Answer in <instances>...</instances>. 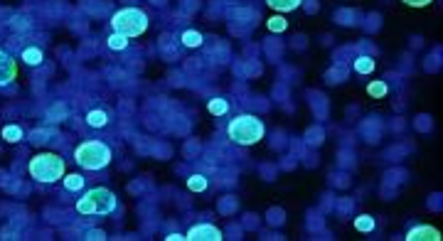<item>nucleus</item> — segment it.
<instances>
[{"label":"nucleus","mask_w":443,"mask_h":241,"mask_svg":"<svg viewBox=\"0 0 443 241\" xmlns=\"http://www.w3.org/2000/svg\"><path fill=\"white\" fill-rule=\"evenodd\" d=\"M406 241H441V231H438L436 226L421 224V226H414V229H409V234H406Z\"/></svg>","instance_id":"obj_7"},{"label":"nucleus","mask_w":443,"mask_h":241,"mask_svg":"<svg viewBox=\"0 0 443 241\" xmlns=\"http://www.w3.org/2000/svg\"><path fill=\"white\" fill-rule=\"evenodd\" d=\"M355 229L357 231H374V216H357L355 219Z\"/></svg>","instance_id":"obj_17"},{"label":"nucleus","mask_w":443,"mask_h":241,"mask_svg":"<svg viewBox=\"0 0 443 241\" xmlns=\"http://www.w3.org/2000/svg\"><path fill=\"white\" fill-rule=\"evenodd\" d=\"M185 239H190V241H222L224 236H222V231L214 224H194Z\"/></svg>","instance_id":"obj_6"},{"label":"nucleus","mask_w":443,"mask_h":241,"mask_svg":"<svg viewBox=\"0 0 443 241\" xmlns=\"http://www.w3.org/2000/svg\"><path fill=\"white\" fill-rule=\"evenodd\" d=\"M86 239H104V231H96V229H94V231L86 234Z\"/></svg>","instance_id":"obj_25"},{"label":"nucleus","mask_w":443,"mask_h":241,"mask_svg":"<svg viewBox=\"0 0 443 241\" xmlns=\"http://www.w3.org/2000/svg\"><path fill=\"white\" fill-rule=\"evenodd\" d=\"M266 3H269L274 10H278V13H291V10L301 8L303 0H266Z\"/></svg>","instance_id":"obj_10"},{"label":"nucleus","mask_w":443,"mask_h":241,"mask_svg":"<svg viewBox=\"0 0 443 241\" xmlns=\"http://www.w3.org/2000/svg\"><path fill=\"white\" fill-rule=\"evenodd\" d=\"M182 42H185L187 47H199V45H202V35L194 32V30H187V32L182 35Z\"/></svg>","instance_id":"obj_19"},{"label":"nucleus","mask_w":443,"mask_h":241,"mask_svg":"<svg viewBox=\"0 0 443 241\" xmlns=\"http://www.w3.org/2000/svg\"><path fill=\"white\" fill-rule=\"evenodd\" d=\"M167 241H185V236L182 234H170V236H165Z\"/></svg>","instance_id":"obj_26"},{"label":"nucleus","mask_w":443,"mask_h":241,"mask_svg":"<svg viewBox=\"0 0 443 241\" xmlns=\"http://www.w3.org/2000/svg\"><path fill=\"white\" fill-rule=\"evenodd\" d=\"M84 185H86V180L77 172V175H67L64 177V189L67 192H82L84 189Z\"/></svg>","instance_id":"obj_12"},{"label":"nucleus","mask_w":443,"mask_h":241,"mask_svg":"<svg viewBox=\"0 0 443 241\" xmlns=\"http://www.w3.org/2000/svg\"><path fill=\"white\" fill-rule=\"evenodd\" d=\"M207 108H209L212 116H224V113L229 111V104H227L224 99H212V101L207 104Z\"/></svg>","instance_id":"obj_13"},{"label":"nucleus","mask_w":443,"mask_h":241,"mask_svg":"<svg viewBox=\"0 0 443 241\" xmlns=\"http://www.w3.org/2000/svg\"><path fill=\"white\" fill-rule=\"evenodd\" d=\"M20 59H23L25 64H30V67H37V64H42L45 54H42V50H40V47H28V50H23Z\"/></svg>","instance_id":"obj_9"},{"label":"nucleus","mask_w":443,"mask_h":241,"mask_svg":"<svg viewBox=\"0 0 443 241\" xmlns=\"http://www.w3.org/2000/svg\"><path fill=\"white\" fill-rule=\"evenodd\" d=\"M18 77V64L8 52H0V86L10 84Z\"/></svg>","instance_id":"obj_8"},{"label":"nucleus","mask_w":443,"mask_h":241,"mask_svg":"<svg viewBox=\"0 0 443 241\" xmlns=\"http://www.w3.org/2000/svg\"><path fill=\"white\" fill-rule=\"evenodd\" d=\"M355 72H357V74H369V72H374V59H372V57H360V59H355Z\"/></svg>","instance_id":"obj_14"},{"label":"nucleus","mask_w":443,"mask_h":241,"mask_svg":"<svg viewBox=\"0 0 443 241\" xmlns=\"http://www.w3.org/2000/svg\"><path fill=\"white\" fill-rule=\"evenodd\" d=\"M266 25H269V30H271V32H283V30L288 27V23H286L281 15H274V18H271Z\"/></svg>","instance_id":"obj_21"},{"label":"nucleus","mask_w":443,"mask_h":241,"mask_svg":"<svg viewBox=\"0 0 443 241\" xmlns=\"http://www.w3.org/2000/svg\"><path fill=\"white\" fill-rule=\"evenodd\" d=\"M116 194L106 187H91L86 189L79 199H77V212L86 214V216H106L111 212H116Z\"/></svg>","instance_id":"obj_1"},{"label":"nucleus","mask_w":443,"mask_h":241,"mask_svg":"<svg viewBox=\"0 0 443 241\" xmlns=\"http://www.w3.org/2000/svg\"><path fill=\"white\" fill-rule=\"evenodd\" d=\"M227 133H229V138H232L234 143H239V145H254V143H259V140L264 138L266 128H264L261 118H256V116H251V113H244V116L232 118Z\"/></svg>","instance_id":"obj_3"},{"label":"nucleus","mask_w":443,"mask_h":241,"mask_svg":"<svg viewBox=\"0 0 443 241\" xmlns=\"http://www.w3.org/2000/svg\"><path fill=\"white\" fill-rule=\"evenodd\" d=\"M187 187H190L192 192H204V189H207V180H204L202 175H192V177L187 180Z\"/></svg>","instance_id":"obj_18"},{"label":"nucleus","mask_w":443,"mask_h":241,"mask_svg":"<svg viewBox=\"0 0 443 241\" xmlns=\"http://www.w3.org/2000/svg\"><path fill=\"white\" fill-rule=\"evenodd\" d=\"M401 3H406V5H411V8H426V5L433 3V0H401Z\"/></svg>","instance_id":"obj_23"},{"label":"nucleus","mask_w":443,"mask_h":241,"mask_svg":"<svg viewBox=\"0 0 443 241\" xmlns=\"http://www.w3.org/2000/svg\"><path fill=\"white\" fill-rule=\"evenodd\" d=\"M387 91H389V86H387L384 81H372V84L367 86V94H369V96H377V99L387 96Z\"/></svg>","instance_id":"obj_16"},{"label":"nucleus","mask_w":443,"mask_h":241,"mask_svg":"<svg viewBox=\"0 0 443 241\" xmlns=\"http://www.w3.org/2000/svg\"><path fill=\"white\" fill-rule=\"evenodd\" d=\"M3 138L8 143H18V140H23V128L20 126H5L3 128Z\"/></svg>","instance_id":"obj_15"},{"label":"nucleus","mask_w":443,"mask_h":241,"mask_svg":"<svg viewBox=\"0 0 443 241\" xmlns=\"http://www.w3.org/2000/svg\"><path fill=\"white\" fill-rule=\"evenodd\" d=\"M64 116H67V106H64V104H57V106L47 113L50 121H64Z\"/></svg>","instance_id":"obj_22"},{"label":"nucleus","mask_w":443,"mask_h":241,"mask_svg":"<svg viewBox=\"0 0 443 241\" xmlns=\"http://www.w3.org/2000/svg\"><path fill=\"white\" fill-rule=\"evenodd\" d=\"M111 148L101 140H84L77 145L74 150V160L84 167V170H104L111 162Z\"/></svg>","instance_id":"obj_4"},{"label":"nucleus","mask_w":443,"mask_h":241,"mask_svg":"<svg viewBox=\"0 0 443 241\" xmlns=\"http://www.w3.org/2000/svg\"><path fill=\"white\" fill-rule=\"evenodd\" d=\"M64 170H67L64 160H62L59 155H55V153H40V155H35V158L28 162L30 177H35V180L42 182V185L57 182L59 177H64Z\"/></svg>","instance_id":"obj_2"},{"label":"nucleus","mask_w":443,"mask_h":241,"mask_svg":"<svg viewBox=\"0 0 443 241\" xmlns=\"http://www.w3.org/2000/svg\"><path fill=\"white\" fill-rule=\"evenodd\" d=\"M109 47H111V50H126V47H128V37L113 32V35L109 37Z\"/></svg>","instance_id":"obj_20"},{"label":"nucleus","mask_w":443,"mask_h":241,"mask_svg":"<svg viewBox=\"0 0 443 241\" xmlns=\"http://www.w3.org/2000/svg\"><path fill=\"white\" fill-rule=\"evenodd\" d=\"M32 143H37V145H40V143H47V133H45V131H35V133H32Z\"/></svg>","instance_id":"obj_24"},{"label":"nucleus","mask_w":443,"mask_h":241,"mask_svg":"<svg viewBox=\"0 0 443 241\" xmlns=\"http://www.w3.org/2000/svg\"><path fill=\"white\" fill-rule=\"evenodd\" d=\"M86 123H89L91 128H104V126L109 123V116H106V111H99V108H94V111H89V116H86Z\"/></svg>","instance_id":"obj_11"},{"label":"nucleus","mask_w":443,"mask_h":241,"mask_svg":"<svg viewBox=\"0 0 443 241\" xmlns=\"http://www.w3.org/2000/svg\"><path fill=\"white\" fill-rule=\"evenodd\" d=\"M111 27H113V32L131 40V37H138L148 30V15L138 8H123L111 18Z\"/></svg>","instance_id":"obj_5"}]
</instances>
